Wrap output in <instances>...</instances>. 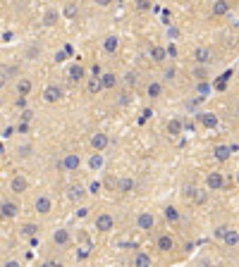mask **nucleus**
Instances as JSON below:
<instances>
[{"mask_svg":"<svg viewBox=\"0 0 239 267\" xmlns=\"http://www.w3.org/2000/svg\"><path fill=\"white\" fill-rule=\"evenodd\" d=\"M55 64H58V62H65V60H67V55H65V53H62V50H60V53H55Z\"/></svg>","mask_w":239,"mask_h":267,"instance_id":"nucleus-53","label":"nucleus"},{"mask_svg":"<svg viewBox=\"0 0 239 267\" xmlns=\"http://www.w3.org/2000/svg\"><path fill=\"white\" fill-rule=\"evenodd\" d=\"M122 81H124L127 89H134V86L139 84V72H137V69H127L124 77H122Z\"/></svg>","mask_w":239,"mask_h":267,"instance_id":"nucleus-32","label":"nucleus"},{"mask_svg":"<svg viewBox=\"0 0 239 267\" xmlns=\"http://www.w3.org/2000/svg\"><path fill=\"white\" fill-rule=\"evenodd\" d=\"M175 238H172V234H160V236L155 238V248L160 251V253H172L175 251Z\"/></svg>","mask_w":239,"mask_h":267,"instance_id":"nucleus-13","label":"nucleus"},{"mask_svg":"<svg viewBox=\"0 0 239 267\" xmlns=\"http://www.w3.org/2000/svg\"><path fill=\"white\" fill-rule=\"evenodd\" d=\"M34 210H36L38 215H51V212H53V198H51L48 193H38L36 201H34Z\"/></svg>","mask_w":239,"mask_h":267,"instance_id":"nucleus-7","label":"nucleus"},{"mask_svg":"<svg viewBox=\"0 0 239 267\" xmlns=\"http://www.w3.org/2000/svg\"><path fill=\"white\" fill-rule=\"evenodd\" d=\"M146 95H149L151 100L163 98V84H160V81H149V86H146Z\"/></svg>","mask_w":239,"mask_h":267,"instance_id":"nucleus-28","label":"nucleus"},{"mask_svg":"<svg viewBox=\"0 0 239 267\" xmlns=\"http://www.w3.org/2000/svg\"><path fill=\"white\" fill-rule=\"evenodd\" d=\"M206 188L208 191H222L225 188V177L220 172H208L206 174Z\"/></svg>","mask_w":239,"mask_h":267,"instance_id":"nucleus-12","label":"nucleus"},{"mask_svg":"<svg viewBox=\"0 0 239 267\" xmlns=\"http://www.w3.org/2000/svg\"><path fill=\"white\" fill-rule=\"evenodd\" d=\"M132 265H134V267H153V260H151L149 253L137 251V253H134V258H132Z\"/></svg>","mask_w":239,"mask_h":267,"instance_id":"nucleus-24","label":"nucleus"},{"mask_svg":"<svg viewBox=\"0 0 239 267\" xmlns=\"http://www.w3.org/2000/svg\"><path fill=\"white\" fill-rule=\"evenodd\" d=\"M10 74H15V69H12V67H0V91L10 84V79H12Z\"/></svg>","mask_w":239,"mask_h":267,"instance_id":"nucleus-37","label":"nucleus"},{"mask_svg":"<svg viewBox=\"0 0 239 267\" xmlns=\"http://www.w3.org/2000/svg\"><path fill=\"white\" fill-rule=\"evenodd\" d=\"M43 100L51 103V105L60 103V100H62V89H60L58 84H48V86L43 89Z\"/></svg>","mask_w":239,"mask_h":267,"instance_id":"nucleus-10","label":"nucleus"},{"mask_svg":"<svg viewBox=\"0 0 239 267\" xmlns=\"http://www.w3.org/2000/svg\"><path fill=\"white\" fill-rule=\"evenodd\" d=\"M41 267H55V260H46V263H43Z\"/></svg>","mask_w":239,"mask_h":267,"instance_id":"nucleus-55","label":"nucleus"},{"mask_svg":"<svg viewBox=\"0 0 239 267\" xmlns=\"http://www.w3.org/2000/svg\"><path fill=\"white\" fill-rule=\"evenodd\" d=\"M7 186H10V191H12L15 196H22V193L29 191V179L24 177L22 172H17V174L10 177V184H7Z\"/></svg>","mask_w":239,"mask_h":267,"instance_id":"nucleus-4","label":"nucleus"},{"mask_svg":"<svg viewBox=\"0 0 239 267\" xmlns=\"http://www.w3.org/2000/svg\"><path fill=\"white\" fill-rule=\"evenodd\" d=\"M60 19H62V15H60L58 7H46V10H43V15H41V24H43L46 29H53V27H58Z\"/></svg>","mask_w":239,"mask_h":267,"instance_id":"nucleus-6","label":"nucleus"},{"mask_svg":"<svg viewBox=\"0 0 239 267\" xmlns=\"http://www.w3.org/2000/svg\"><path fill=\"white\" fill-rule=\"evenodd\" d=\"M101 74H103L101 64H93V67H91V77H101Z\"/></svg>","mask_w":239,"mask_h":267,"instance_id":"nucleus-51","label":"nucleus"},{"mask_svg":"<svg viewBox=\"0 0 239 267\" xmlns=\"http://www.w3.org/2000/svg\"><path fill=\"white\" fill-rule=\"evenodd\" d=\"M53 243H55L58 248H67V246L72 243V234H69V229L58 227V229L53 232Z\"/></svg>","mask_w":239,"mask_h":267,"instance_id":"nucleus-14","label":"nucleus"},{"mask_svg":"<svg viewBox=\"0 0 239 267\" xmlns=\"http://www.w3.org/2000/svg\"><path fill=\"white\" fill-rule=\"evenodd\" d=\"M227 229H230V227H227V224H220V227H218V229H215V236L220 238V241H222V236H225V234H227Z\"/></svg>","mask_w":239,"mask_h":267,"instance_id":"nucleus-46","label":"nucleus"},{"mask_svg":"<svg viewBox=\"0 0 239 267\" xmlns=\"http://www.w3.org/2000/svg\"><path fill=\"white\" fill-rule=\"evenodd\" d=\"M15 105H17V108H22V110H27V98H22V95H19V98L15 100Z\"/></svg>","mask_w":239,"mask_h":267,"instance_id":"nucleus-52","label":"nucleus"},{"mask_svg":"<svg viewBox=\"0 0 239 267\" xmlns=\"http://www.w3.org/2000/svg\"><path fill=\"white\" fill-rule=\"evenodd\" d=\"M134 224H137L139 232H151V229H155V215H153L151 210H141V212L137 215Z\"/></svg>","mask_w":239,"mask_h":267,"instance_id":"nucleus-2","label":"nucleus"},{"mask_svg":"<svg viewBox=\"0 0 239 267\" xmlns=\"http://www.w3.org/2000/svg\"><path fill=\"white\" fill-rule=\"evenodd\" d=\"M15 131H17V134H29V122H17Z\"/></svg>","mask_w":239,"mask_h":267,"instance_id":"nucleus-44","label":"nucleus"},{"mask_svg":"<svg viewBox=\"0 0 239 267\" xmlns=\"http://www.w3.org/2000/svg\"><path fill=\"white\" fill-rule=\"evenodd\" d=\"M179 36H182V31H179L177 27H168V38H170V41H172V43H175V41H177Z\"/></svg>","mask_w":239,"mask_h":267,"instance_id":"nucleus-43","label":"nucleus"},{"mask_svg":"<svg viewBox=\"0 0 239 267\" xmlns=\"http://www.w3.org/2000/svg\"><path fill=\"white\" fill-rule=\"evenodd\" d=\"M175 77H177V67H175V64H170V67L163 69V79H165V81H175Z\"/></svg>","mask_w":239,"mask_h":267,"instance_id":"nucleus-38","label":"nucleus"},{"mask_svg":"<svg viewBox=\"0 0 239 267\" xmlns=\"http://www.w3.org/2000/svg\"><path fill=\"white\" fill-rule=\"evenodd\" d=\"M101 91H103L101 77H86V93H89V95H98Z\"/></svg>","mask_w":239,"mask_h":267,"instance_id":"nucleus-29","label":"nucleus"},{"mask_svg":"<svg viewBox=\"0 0 239 267\" xmlns=\"http://www.w3.org/2000/svg\"><path fill=\"white\" fill-rule=\"evenodd\" d=\"M0 217H5V220L19 217V203H15V201H0Z\"/></svg>","mask_w":239,"mask_h":267,"instance_id":"nucleus-8","label":"nucleus"},{"mask_svg":"<svg viewBox=\"0 0 239 267\" xmlns=\"http://www.w3.org/2000/svg\"><path fill=\"white\" fill-rule=\"evenodd\" d=\"M151 60H153V62H155V64H163V62H165V60H168V53H165V46H153V48H151Z\"/></svg>","mask_w":239,"mask_h":267,"instance_id":"nucleus-27","label":"nucleus"},{"mask_svg":"<svg viewBox=\"0 0 239 267\" xmlns=\"http://www.w3.org/2000/svg\"><path fill=\"white\" fill-rule=\"evenodd\" d=\"M113 2H115V0H93V5H96V7H103V10H105V7H110Z\"/></svg>","mask_w":239,"mask_h":267,"instance_id":"nucleus-47","label":"nucleus"},{"mask_svg":"<svg viewBox=\"0 0 239 267\" xmlns=\"http://www.w3.org/2000/svg\"><path fill=\"white\" fill-rule=\"evenodd\" d=\"M165 53H168V60H175L179 55V50H177V46H175V43H172V41H170V43H168V46H165Z\"/></svg>","mask_w":239,"mask_h":267,"instance_id":"nucleus-39","label":"nucleus"},{"mask_svg":"<svg viewBox=\"0 0 239 267\" xmlns=\"http://www.w3.org/2000/svg\"><path fill=\"white\" fill-rule=\"evenodd\" d=\"M60 15H62V19H77V17H79V5H77L74 0H67Z\"/></svg>","mask_w":239,"mask_h":267,"instance_id":"nucleus-21","label":"nucleus"},{"mask_svg":"<svg viewBox=\"0 0 239 267\" xmlns=\"http://www.w3.org/2000/svg\"><path fill=\"white\" fill-rule=\"evenodd\" d=\"M196 191H199L196 186H184V191H182V193H184V198H187V201H194V198H196Z\"/></svg>","mask_w":239,"mask_h":267,"instance_id":"nucleus-41","label":"nucleus"},{"mask_svg":"<svg viewBox=\"0 0 239 267\" xmlns=\"http://www.w3.org/2000/svg\"><path fill=\"white\" fill-rule=\"evenodd\" d=\"M237 115H239V110H237Z\"/></svg>","mask_w":239,"mask_h":267,"instance_id":"nucleus-60","label":"nucleus"},{"mask_svg":"<svg viewBox=\"0 0 239 267\" xmlns=\"http://www.w3.org/2000/svg\"><path fill=\"white\" fill-rule=\"evenodd\" d=\"M210 91V84L208 81H199V93H201V98H206V93Z\"/></svg>","mask_w":239,"mask_h":267,"instance_id":"nucleus-45","label":"nucleus"},{"mask_svg":"<svg viewBox=\"0 0 239 267\" xmlns=\"http://www.w3.org/2000/svg\"><path fill=\"white\" fill-rule=\"evenodd\" d=\"M237 181H239V174H237Z\"/></svg>","mask_w":239,"mask_h":267,"instance_id":"nucleus-59","label":"nucleus"},{"mask_svg":"<svg viewBox=\"0 0 239 267\" xmlns=\"http://www.w3.org/2000/svg\"><path fill=\"white\" fill-rule=\"evenodd\" d=\"M41 53H43L41 43H31L29 48H27V53H24V58H27V60H38V58H41Z\"/></svg>","mask_w":239,"mask_h":267,"instance_id":"nucleus-36","label":"nucleus"},{"mask_svg":"<svg viewBox=\"0 0 239 267\" xmlns=\"http://www.w3.org/2000/svg\"><path fill=\"white\" fill-rule=\"evenodd\" d=\"M0 170H2V160H0Z\"/></svg>","mask_w":239,"mask_h":267,"instance_id":"nucleus-58","label":"nucleus"},{"mask_svg":"<svg viewBox=\"0 0 239 267\" xmlns=\"http://www.w3.org/2000/svg\"><path fill=\"white\" fill-rule=\"evenodd\" d=\"M89 167L93 170V172H101L103 170V153H91V157H89Z\"/></svg>","mask_w":239,"mask_h":267,"instance_id":"nucleus-35","label":"nucleus"},{"mask_svg":"<svg viewBox=\"0 0 239 267\" xmlns=\"http://www.w3.org/2000/svg\"><path fill=\"white\" fill-rule=\"evenodd\" d=\"M93 227H96L98 234H110L115 229V217L110 212H98L96 220H93Z\"/></svg>","mask_w":239,"mask_h":267,"instance_id":"nucleus-1","label":"nucleus"},{"mask_svg":"<svg viewBox=\"0 0 239 267\" xmlns=\"http://www.w3.org/2000/svg\"><path fill=\"white\" fill-rule=\"evenodd\" d=\"M84 196H86V188H84L82 184H69V186H67V198H69L72 203H82Z\"/></svg>","mask_w":239,"mask_h":267,"instance_id":"nucleus-15","label":"nucleus"},{"mask_svg":"<svg viewBox=\"0 0 239 267\" xmlns=\"http://www.w3.org/2000/svg\"><path fill=\"white\" fill-rule=\"evenodd\" d=\"M31 155H34V143H17V148H15V157L17 160H29Z\"/></svg>","mask_w":239,"mask_h":267,"instance_id":"nucleus-22","label":"nucleus"},{"mask_svg":"<svg viewBox=\"0 0 239 267\" xmlns=\"http://www.w3.org/2000/svg\"><path fill=\"white\" fill-rule=\"evenodd\" d=\"M191 77H194L196 81H210V67H206V64H196V67L191 69Z\"/></svg>","mask_w":239,"mask_h":267,"instance_id":"nucleus-25","label":"nucleus"},{"mask_svg":"<svg viewBox=\"0 0 239 267\" xmlns=\"http://www.w3.org/2000/svg\"><path fill=\"white\" fill-rule=\"evenodd\" d=\"M101 188H103V184H101V181H91L89 188H86V193H91V196H98V193H101Z\"/></svg>","mask_w":239,"mask_h":267,"instance_id":"nucleus-40","label":"nucleus"},{"mask_svg":"<svg viewBox=\"0 0 239 267\" xmlns=\"http://www.w3.org/2000/svg\"><path fill=\"white\" fill-rule=\"evenodd\" d=\"M210 12H213V17H227L230 15V2L227 0H215Z\"/></svg>","mask_w":239,"mask_h":267,"instance_id":"nucleus-23","label":"nucleus"},{"mask_svg":"<svg viewBox=\"0 0 239 267\" xmlns=\"http://www.w3.org/2000/svg\"><path fill=\"white\" fill-rule=\"evenodd\" d=\"M77 217H79V220H84V217H89V208H86V205H82V208L77 210Z\"/></svg>","mask_w":239,"mask_h":267,"instance_id":"nucleus-49","label":"nucleus"},{"mask_svg":"<svg viewBox=\"0 0 239 267\" xmlns=\"http://www.w3.org/2000/svg\"><path fill=\"white\" fill-rule=\"evenodd\" d=\"M55 267H65V265H62V263H55Z\"/></svg>","mask_w":239,"mask_h":267,"instance_id":"nucleus-57","label":"nucleus"},{"mask_svg":"<svg viewBox=\"0 0 239 267\" xmlns=\"http://www.w3.org/2000/svg\"><path fill=\"white\" fill-rule=\"evenodd\" d=\"M103 50L108 53V55H115L120 50V36L118 33H108L105 38H103Z\"/></svg>","mask_w":239,"mask_h":267,"instance_id":"nucleus-16","label":"nucleus"},{"mask_svg":"<svg viewBox=\"0 0 239 267\" xmlns=\"http://www.w3.org/2000/svg\"><path fill=\"white\" fill-rule=\"evenodd\" d=\"M2 267H22V263H19V260H7Z\"/></svg>","mask_w":239,"mask_h":267,"instance_id":"nucleus-54","label":"nucleus"},{"mask_svg":"<svg viewBox=\"0 0 239 267\" xmlns=\"http://www.w3.org/2000/svg\"><path fill=\"white\" fill-rule=\"evenodd\" d=\"M89 143H91V148L96 150V153H103V150L110 146V136H108V134H103V131H96V134L91 136Z\"/></svg>","mask_w":239,"mask_h":267,"instance_id":"nucleus-9","label":"nucleus"},{"mask_svg":"<svg viewBox=\"0 0 239 267\" xmlns=\"http://www.w3.org/2000/svg\"><path fill=\"white\" fill-rule=\"evenodd\" d=\"M134 186H137V181H134L132 177H122L118 181V191H120V193H132V191H134Z\"/></svg>","mask_w":239,"mask_h":267,"instance_id":"nucleus-34","label":"nucleus"},{"mask_svg":"<svg viewBox=\"0 0 239 267\" xmlns=\"http://www.w3.org/2000/svg\"><path fill=\"white\" fill-rule=\"evenodd\" d=\"M163 215H165V220H168L170 224H177L179 220H182V212H179L177 205H168V208L163 210Z\"/></svg>","mask_w":239,"mask_h":267,"instance_id":"nucleus-30","label":"nucleus"},{"mask_svg":"<svg viewBox=\"0 0 239 267\" xmlns=\"http://www.w3.org/2000/svg\"><path fill=\"white\" fill-rule=\"evenodd\" d=\"M118 81L120 79L115 72H103V74H101V86H103V91H115Z\"/></svg>","mask_w":239,"mask_h":267,"instance_id":"nucleus-18","label":"nucleus"},{"mask_svg":"<svg viewBox=\"0 0 239 267\" xmlns=\"http://www.w3.org/2000/svg\"><path fill=\"white\" fill-rule=\"evenodd\" d=\"M77 258H79V260H86V258H89V246H84V248L77 253Z\"/></svg>","mask_w":239,"mask_h":267,"instance_id":"nucleus-50","label":"nucleus"},{"mask_svg":"<svg viewBox=\"0 0 239 267\" xmlns=\"http://www.w3.org/2000/svg\"><path fill=\"white\" fill-rule=\"evenodd\" d=\"M165 129H168V134H170V136H179V134L184 131V124H182V119H179V117H172L170 122H168V126H165Z\"/></svg>","mask_w":239,"mask_h":267,"instance_id":"nucleus-33","label":"nucleus"},{"mask_svg":"<svg viewBox=\"0 0 239 267\" xmlns=\"http://www.w3.org/2000/svg\"><path fill=\"white\" fill-rule=\"evenodd\" d=\"M67 79L72 81V84H82L84 79H86V69H84V64H69V69H67Z\"/></svg>","mask_w":239,"mask_h":267,"instance_id":"nucleus-11","label":"nucleus"},{"mask_svg":"<svg viewBox=\"0 0 239 267\" xmlns=\"http://www.w3.org/2000/svg\"><path fill=\"white\" fill-rule=\"evenodd\" d=\"M15 89H17V95L27 98L31 91H34V81H31L29 77H19V79H17V86H15Z\"/></svg>","mask_w":239,"mask_h":267,"instance_id":"nucleus-20","label":"nucleus"},{"mask_svg":"<svg viewBox=\"0 0 239 267\" xmlns=\"http://www.w3.org/2000/svg\"><path fill=\"white\" fill-rule=\"evenodd\" d=\"M222 243H225L227 248H237V246H239V229L230 227V229H227V234L222 236Z\"/></svg>","mask_w":239,"mask_h":267,"instance_id":"nucleus-26","label":"nucleus"},{"mask_svg":"<svg viewBox=\"0 0 239 267\" xmlns=\"http://www.w3.org/2000/svg\"><path fill=\"white\" fill-rule=\"evenodd\" d=\"M2 153H5V143L0 141V157H2Z\"/></svg>","mask_w":239,"mask_h":267,"instance_id":"nucleus-56","label":"nucleus"},{"mask_svg":"<svg viewBox=\"0 0 239 267\" xmlns=\"http://www.w3.org/2000/svg\"><path fill=\"white\" fill-rule=\"evenodd\" d=\"M60 167H62L65 172H79V167H82V155H79V153H65L62 160H60Z\"/></svg>","mask_w":239,"mask_h":267,"instance_id":"nucleus-5","label":"nucleus"},{"mask_svg":"<svg viewBox=\"0 0 239 267\" xmlns=\"http://www.w3.org/2000/svg\"><path fill=\"white\" fill-rule=\"evenodd\" d=\"M199 122L204 124V129H215V126H218V115H213V112H201V115H199Z\"/></svg>","mask_w":239,"mask_h":267,"instance_id":"nucleus-31","label":"nucleus"},{"mask_svg":"<svg viewBox=\"0 0 239 267\" xmlns=\"http://www.w3.org/2000/svg\"><path fill=\"white\" fill-rule=\"evenodd\" d=\"M213 157H215L218 162H230V157H232V146L218 143V146L213 148Z\"/></svg>","mask_w":239,"mask_h":267,"instance_id":"nucleus-17","label":"nucleus"},{"mask_svg":"<svg viewBox=\"0 0 239 267\" xmlns=\"http://www.w3.org/2000/svg\"><path fill=\"white\" fill-rule=\"evenodd\" d=\"M19 119H22V122H31V119H34V112H31L29 108H27V110H22V115H19Z\"/></svg>","mask_w":239,"mask_h":267,"instance_id":"nucleus-48","label":"nucleus"},{"mask_svg":"<svg viewBox=\"0 0 239 267\" xmlns=\"http://www.w3.org/2000/svg\"><path fill=\"white\" fill-rule=\"evenodd\" d=\"M194 62L196 64H206V67H210L213 62H215V53H213V48H208V46H199V48H194Z\"/></svg>","mask_w":239,"mask_h":267,"instance_id":"nucleus-3","label":"nucleus"},{"mask_svg":"<svg viewBox=\"0 0 239 267\" xmlns=\"http://www.w3.org/2000/svg\"><path fill=\"white\" fill-rule=\"evenodd\" d=\"M41 234V227L36 224V222H24L22 227H19V236L22 238H34Z\"/></svg>","mask_w":239,"mask_h":267,"instance_id":"nucleus-19","label":"nucleus"},{"mask_svg":"<svg viewBox=\"0 0 239 267\" xmlns=\"http://www.w3.org/2000/svg\"><path fill=\"white\" fill-rule=\"evenodd\" d=\"M134 5H137L139 12H149L151 10V0H134Z\"/></svg>","mask_w":239,"mask_h":267,"instance_id":"nucleus-42","label":"nucleus"}]
</instances>
